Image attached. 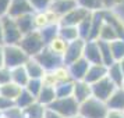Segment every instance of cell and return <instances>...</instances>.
Wrapping results in <instances>:
<instances>
[{"label": "cell", "mask_w": 124, "mask_h": 118, "mask_svg": "<svg viewBox=\"0 0 124 118\" xmlns=\"http://www.w3.org/2000/svg\"><path fill=\"white\" fill-rule=\"evenodd\" d=\"M101 3H102V6H103V10H113L121 1L120 0H101Z\"/></svg>", "instance_id": "ab89813d"}, {"label": "cell", "mask_w": 124, "mask_h": 118, "mask_svg": "<svg viewBox=\"0 0 124 118\" xmlns=\"http://www.w3.org/2000/svg\"><path fill=\"white\" fill-rule=\"evenodd\" d=\"M84 58L92 64H103L102 62V56L101 50H99V45L98 40H86L84 47Z\"/></svg>", "instance_id": "7c38bea8"}, {"label": "cell", "mask_w": 124, "mask_h": 118, "mask_svg": "<svg viewBox=\"0 0 124 118\" xmlns=\"http://www.w3.org/2000/svg\"><path fill=\"white\" fill-rule=\"evenodd\" d=\"M13 106H14V101L7 100V99H4V97H1V96H0V112H1V114L6 111V110L11 108Z\"/></svg>", "instance_id": "60d3db41"}, {"label": "cell", "mask_w": 124, "mask_h": 118, "mask_svg": "<svg viewBox=\"0 0 124 118\" xmlns=\"http://www.w3.org/2000/svg\"><path fill=\"white\" fill-rule=\"evenodd\" d=\"M56 99H57V95H56L54 86H49V85L43 83V88H42L40 93L36 97V101H39L40 104H43L45 107H49L56 101Z\"/></svg>", "instance_id": "e0dca14e"}, {"label": "cell", "mask_w": 124, "mask_h": 118, "mask_svg": "<svg viewBox=\"0 0 124 118\" xmlns=\"http://www.w3.org/2000/svg\"><path fill=\"white\" fill-rule=\"evenodd\" d=\"M92 20H93V13L91 14L88 18H85L82 22L78 25L79 35L84 40H88L91 38V32H92Z\"/></svg>", "instance_id": "f546056e"}, {"label": "cell", "mask_w": 124, "mask_h": 118, "mask_svg": "<svg viewBox=\"0 0 124 118\" xmlns=\"http://www.w3.org/2000/svg\"><path fill=\"white\" fill-rule=\"evenodd\" d=\"M25 69H27V74L31 79H43L45 76V68L39 64V61L35 58V57H29V60L25 62Z\"/></svg>", "instance_id": "2e32d148"}, {"label": "cell", "mask_w": 124, "mask_h": 118, "mask_svg": "<svg viewBox=\"0 0 124 118\" xmlns=\"http://www.w3.org/2000/svg\"><path fill=\"white\" fill-rule=\"evenodd\" d=\"M59 36L63 38L67 43H71L74 40L82 39L79 35L78 27H73V25H60L59 27Z\"/></svg>", "instance_id": "d6986e66"}, {"label": "cell", "mask_w": 124, "mask_h": 118, "mask_svg": "<svg viewBox=\"0 0 124 118\" xmlns=\"http://www.w3.org/2000/svg\"><path fill=\"white\" fill-rule=\"evenodd\" d=\"M118 64H120V67H121V71H123V74H124V58H123V60H120V61H118Z\"/></svg>", "instance_id": "bcb514c9"}, {"label": "cell", "mask_w": 124, "mask_h": 118, "mask_svg": "<svg viewBox=\"0 0 124 118\" xmlns=\"http://www.w3.org/2000/svg\"><path fill=\"white\" fill-rule=\"evenodd\" d=\"M29 76L28 74H27V69H25V67L24 65H21V67H17V68H13L11 69V82L13 83L18 85L20 88H25L27 85H28L29 82Z\"/></svg>", "instance_id": "44dd1931"}, {"label": "cell", "mask_w": 124, "mask_h": 118, "mask_svg": "<svg viewBox=\"0 0 124 118\" xmlns=\"http://www.w3.org/2000/svg\"><path fill=\"white\" fill-rule=\"evenodd\" d=\"M46 108L47 107L40 104L39 101H35L29 107L24 108L23 115H24V118H43V115L46 112Z\"/></svg>", "instance_id": "cb8c5ba5"}, {"label": "cell", "mask_w": 124, "mask_h": 118, "mask_svg": "<svg viewBox=\"0 0 124 118\" xmlns=\"http://www.w3.org/2000/svg\"><path fill=\"white\" fill-rule=\"evenodd\" d=\"M106 118H124V111H118V110H109Z\"/></svg>", "instance_id": "7bdbcfd3"}, {"label": "cell", "mask_w": 124, "mask_h": 118, "mask_svg": "<svg viewBox=\"0 0 124 118\" xmlns=\"http://www.w3.org/2000/svg\"><path fill=\"white\" fill-rule=\"evenodd\" d=\"M92 14L91 11L88 10H85L82 7H77V8H74L73 11H70L67 15H64V17L60 20V25H73V27H78L79 24L84 21L85 18H88Z\"/></svg>", "instance_id": "30bf717a"}, {"label": "cell", "mask_w": 124, "mask_h": 118, "mask_svg": "<svg viewBox=\"0 0 124 118\" xmlns=\"http://www.w3.org/2000/svg\"><path fill=\"white\" fill-rule=\"evenodd\" d=\"M18 45L28 54V57H36L46 47V43H45V40H43L39 31H34L31 34L24 35L21 42Z\"/></svg>", "instance_id": "6da1fadb"}, {"label": "cell", "mask_w": 124, "mask_h": 118, "mask_svg": "<svg viewBox=\"0 0 124 118\" xmlns=\"http://www.w3.org/2000/svg\"><path fill=\"white\" fill-rule=\"evenodd\" d=\"M49 108L54 110L64 118H70L79 114V103L73 96L71 97H64V99H56V101L49 106Z\"/></svg>", "instance_id": "277c9868"}, {"label": "cell", "mask_w": 124, "mask_h": 118, "mask_svg": "<svg viewBox=\"0 0 124 118\" xmlns=\"http://www.w3.org/2000/svg\"><path fill=\"white\" fill-rule=\"evenodd\" d=\"M21 90H23V88H20L18 85L10 82V83H6V85H3V86H0V96L7 99V100L16 101L18 95L21 93Z\"/></svg>", "instance_id": "7402d4cb"}, {"label": "cell", "mask_w": 124, "mask_h": 118, "mask_svg": "<svg viewBox=\"0 0 124 118\" xmlns=\"http://www.w3.org/2000/svg\"><path fill=\"white\" fill-rule=\"evenodd\" d=\"M1 24H3L4 45H18L23 39V34L18 28L17 21L14 18L6 15L1 18Z\"/></svg>", "instance_id": "5b68a950"}, {"label": "cell", "mask_w": 124, "mask_h": 118, "mask_svg": "<svg viewBox=\"0 0 124 118\" xmlns=\"http://www.w3.org/2000/svg\"><path fill=\"white\" fill-rule=\"evenodd\" d=\"M0 118H1V117H0Z\"/></svg>", "instance_id": "816d5d0a"}, {"label": "cell", "mask_w": 124, "mask_h": 118, "mask_svg": "<svg viewBox=\"0 0 124 118\" xmlns=\"http://www.w3.org/2000/svg\"><path fill=\"white\" fill-rule=\"evenodd\" d=\"M47 47H49L53 53H56V54L63 57L64 53H66V50H67V47H68V43L63 39V38L56 36L53 40H50V42L47 43Z\"/></svg>", "instance_id": "83f0119b"}, {"label": "cell", "mask_w": 124, "mask_h": 118, "mask_svg": "<svg viewBox=\"0 0 124 118\" xmlns=\"http://www.w3.org/2000/svg\"><path fill=\"white\" fill-rule=\"evenodd\" d=\"M42 88H43V81L42 79H29L28 85L24 89H27L34 97H38V95L40 93Z\"/></svg>", "instance_id": "e575fe53"}, {"label": "cell", "mask_w": 124, "mask_h": 118, "mask_svg": "<svg viewBox=\"0 0 124 118\" xmlns=\"http://www.w3.org/2000/svg\"><path fill=\"white\" fill-rule=\"evenodd\" d=\"M89 65L91 64L85 60L84 57L79 58L78 61L73 62L71 65H68V69H70V74H71V78H73L74 82H77V81H84L85 75L88 72Z\"/></svg>", "instance_id": "9a60e30c"}, {"label": "cell", "mask_w": 124, "mask_h": 118, "mask_svg": "<svg viewBox=\"0 0 124 118\" xmlns=\"http://www.w3.org/2000/svg\"><path fill=\"white\" fill-rule=\"evenodd\" d=\"M43 118H64L63 115H60L59 112H56L54 110H52V108H46V112H45V115H43Z\"/></svg>", "instance_id": "b9f144b4"}, {"label": "cell", "mask_w": 124, "mask_h": 118, "mask_svg": "<svg viewBox=\"0 0 124 118\" xmlns=\"http://www.w3.org/2000/svg\"><path fill=\"white\" fill-rule=\"evenodd\" d=\"M120 1H123V0H120Z\"/></svg>", "instance_id": "f907efd6"}, {"label": "cell", "mask_w": 124, "mask_h": 118, "mask_svg": "<svg viewBox=\"0 0 124 118\" xmlns=\"http://www.w3.org/2000/svg\"><path fill=\"white\" fill-rule=\"evenodd\" d=\"M0 117H1V112H0Z\"/></svg>", "instance_id": "681fc988"}, {"label": "cell", "mask_w": 124, "mask_h": 118, "mask_svg": "<svg viewBox=\"0 0 124 118\" xmlns=\"http://www.w3.org/2000/svg\"><path fill=\"white\" fill-rule=\"evenodd\" d=\"M35 101H36V97H34L27 89H23L21 93L18 95V97L16 99V101H14V106L18 107V108H21V110H24V108L29 107Z\"/></svg>", "instance_id": "484cf974"}, {"label": "cell", "mask_w": 124, "mask_h": 118, "mask_svg": "<svg viewBox=\"0 0 124 118\" xmlns=\"http://www.w3.org/2000/svg\"><path fill=\"white\" fill-rule=\"evenodd\" d=\"M11 82V69L7 68L6 65L0 68V86Z\"/></svg>", "instance_id": "74e56055"}, {"label": "cell", "mask_w": 124, "mask_h": 118, "mask_svg": "<svg viewBox=\"0 0 124 118\" xmlns=\"http://www.w3.org/2000/svg\"><path fill=\"white\" fill-rule=\"evenodd\" d=\"M28 1L31 3L35 13L46 11V10H49V7L52 4V0H28Z\"/></svg>", "instance_id": "d590c367"}, {"label": "cell", "mask_w": 124, "mask_h": 118, "mask_svg": "<svg viewBox=\"0 0 124 118\" xmlns=\"http://www.w3.org/2000/svg\"><path fill=\"white\" fill-rule=\"evenodd\" d=\"M120 88H121V89L124 90V81H123V83H121V86H120Z\"/></svg>", "instance_id": "c3c4849f"}, {"label": "cell", "mask_w": 124, "mask_h": 118, "mask_svg": "<svg viewBox=\"0 0 124 118\" xmlns=\"http://www.w3.org/2000/svg\"><path fill=\"white\" fill-rule=\"evenodd\" d=\"M77 4L91 13L103 11V6H102L101 0H77Z\"/></svg>", "instance_id": "1f68e13d"}, {"label": "cell", "mask_w": 124, "mask_h": 118, "mask_svg": "<svg viewBox=\"0 0 124 118\" xmlns=\"http://www.w3.org/2000/svg\"><path fill=\"white\" fill-rule=\"evenodd\" d=\"M107 76V67L105 64H92L88 68V72L85 75V82H88L89 85H93L96 82L102 81L103 78Z\"/></svg>", "instance_id": "4fadbf2b"}, {"label": "cell", "mask_w": 124, "mask_h": 118, "mask_svg": "<svg viewBox=\"0 0 124 118\" xmlns=\"http://www.w3.org/2000/svg\"><path fill=\"white\" fill-rule=\"evenodd\" d=\"M85 42L84 39H78L74 40L71 43H68V47L64 56H63V61H64V65H71L73 62L78 61L79 58L84 57V47H85Z\"/></svg>", "instance_id": "ba28073f"}, {"label": "cell", "mask_w": 124, "mask_h": 118, "mask_svg": "<svg viewBox=\"0 0 124 118\" xmlns=\"http://www.w3.org/2000/svg\"><path fill=\"white\" fill-rule=\"evenodd\" d=\"M98 45H99V50H101V56H102V62L109 67L112 65L114 61L113 58V54H112V49H110V43L107 42H102V40H98Z\"/></svg>", "instance_id": "4316f807"}, {"label": "cell", "mask_w": 124, "mask_h": 118, "mask_svg": "<svg viewBox=\"0 0 124 118\" xmlns=\"http://www.w3.org/2000/svg\"><path fill=\"white\" fill-rule=\"evenodd\" d=\"M110 49H112V54L114 61L118 62L120 60L124 58V39H117L110 43Z\"/></svg>", "instance_id": "4dcf8cb0"}, {"label": "cell", "mask_w": 124, "mask_h": 118, "mask_svg": "<svg viewBox=\"0 0 124 118\" xmlns=\"http://www.w3.org/2000/svg\"><path fill=\"white\" fill-rule=\"evenodd\" d=\"M4 65L7 68H17L25 65V62L29 60L28 54L20 47V45H4Z\"/></svg>", "instance_id": "3957f363"}, {"label": "cell", "mask_w": 124, "mask_h": 118, "mask_svg": "<svg viewBox=\"0 0 124 118\" xmlns=\"http://www.w3.org/2000/svg\"><path fill=\"white\" fill-rule=\"evenodd\" d=\"M116 89H117V86L106 76V78H103L102 81H99V82H96V83L92 85V96L95 99H98V100L106 103L109 100V97L114 93Z\"/></svg>", "instance_id": "52a82bcc"}, {"label": "cell", "mask_w": 124, "mask_h": 118, "mask_svg": "<svg viewBox=\"0 0 124 118\" xmlns=\"http://www.w3.org/2000/svg\"><path fill=\"white\" fill-rule=\"evenodd\" d=\"M34 8L31 6L28 0H11V4H10V8H8V17L17 18L23 17V15H27V14H34Z\"/></svg>", "instance_id": "9c48e42d"}, {"label": "cell", "mask_w": 124, "mask_h": 118, "mask_svg": "<svg viewBox=\"0 0 124 118\" xmlns=\"http://www.w3.org/2000/svg\"><path fill=\"white\" fill-rule=\"evenodd\" d=\"M73 97L78 101L79 104L86 101L92 97V85H89L85 81H77L74 82V92Z\"/></svg>", "instance_id": "5bb4252c"}, {"label": "cell", "mask_w": 124, "mask_h": 118, "mask_svg": "<svg viewBox=\"0 0 124 118\" xmlns=\"http://www.w3.org/2000/svg\"><path fill=\"white\" fill-rule=\"evenodd\" d=\"M10 4H11V0H0V18L6 17L8 14Z\"/></svg>", "instance_id": "f35d334b"}, {"label": "cell", "mask_w": 124, "mask_h": 118, "mask_svg": "<svg viewBox=\"0 0 124 118\" xmlns=\"http://www.w3.org/2000/svg\"><path fill=\"white\" fill-rule=\"evenodd\" d=\"M4 67V49L3 46H0V68Z\"/></svg>", "instance_id": "ee69618b"}, {"label": "cell", "mask_w": 124, "mask_h": 118, "mask_svg": "<svg viewBox=\"0 0 124 118\" xmlns=\"http://www.w3.org/2000/svg\"><path fill=\"white\" fill-rule=\"evenodd\" d=\"M56 89V95L57 99H64V97H71L74 92V81L70 82H62V83H57L54 86Z\"/></svg>", "instance_id": "f1b7e54d"}, {"label": "cell", "mask_w": 124, "mask_h": 118, "mask_svg": "<svg viewBox=\"0 0 124 118\" xmlns=\"http://www.w3.org/2000/svg\"><path fill=\"white\" fill-rule=\"evenodd\" d=\"M54 78H56L57 83H62V82H70V81H73L71 78V74H70V69H68L67 65H62V67L56 68L54 71Z\"/></svg>", "instance_id": "836d02e7"}, {"label": "cell", "mask_w": 124, "mask_h": 118, "mask_svg": "<svg viewBox=\"0 0 124 118\" xmlns=\"http://www.w3.org/2000/svg\"><path fill=\"white\" fill-rule=\"evenodd\" d=\"M77 7H78L77 0H52V4L49 7V10L62 20L64 15H67L68 13L73 11Z\"/></svg>", "instance_id": "8fae6325"}, {"label": "cell", "mask_w": 124, "mask_h": 118, "mask_svg": "<svg viewBox=\"0 0 124 118\" xmlns=\"http://www.w3.org/2000/svg\"><path fill=\"white\" fill-rule=\"evenodd\" d=\"M35 58L39 61V64L42 65V67L45 68V71H54L56 68L64 65L63 57L59 56V54H56V53H53L47 46H46L45 49L40 51Z\"/></svg>", "instance_id": "8992f818"}, {"label": "cell", "mask_w": 124, "mask_h": 118, "mask_svg": "<svg viewBox=\"0 0 124 118\" xmlns=\"http://www.w3.org/2000/svg\"><path fill=\"white\" fill-rule=\"evenodd\" d=\"M59 27L60 25H49V27H46V28L39 31L40 35H42V38H43V40H45L46 46H47V43L50 40H53L56 36H59Z\"/></svg>", "instance_id": "d6a6232c"}, {"label": "cell", "mask_w": 124, "mask_h": 118, "mask_svg": "<svg viewBox=\"0 0 124 118\" xmlns=\"http://www.w3.org/2000/svg\"><path fill=\"white\" fill-rule=\"evenodd\" d=\"M0 46H4V35H3V24L0 18Z\"/></svg>", "instance_id": "f6af8a7d"}, {"label": "cell", "mask_w": 124, "mask_h": 118, "mask_svg": "<svg viewBox=\"0 0 124 118\" xmlns=\"http://www.w3.org/2000/svg\"><path fill=\"white\" fill-rule=\"evenodd\" d=\"M1 117H4V118H24V115H23V110L21 108L13 106L11 108H8V110H6V111L3 112Z\"/></svg>", "instance_id": "8d00e7d4"}, {"label": "cell", "mask_w": 124, "mask_h": 118, "mask_svg": "<svg viewBox=\"0 0 124 118\" xmlns=\"http://www.w3.org/2000/svg\"><path fill=\"white\" fill-rule=\"evenodd\" d=\"M109 108L106 103L95 99L93 96L79 104V114L85 118H106Z\"/></svg>", "instance_id": "7a4b0ae2"}, {"label": "cell", "mask_w": 124, "mask_h": 118, "mask_svg": "<svg viewBox=\"0 0 124 118\" xmlns=\"http://www.w3.org/2000/svg\"><path fill=\"white\" fill-rule=\"evenodd\" d=\"M120 39L118 38L117 31L113 28L109 22H103V25L101 27V31H99V35H98V39L96 40H102V42H107V43H112L114 40Z\"/></svg>", "instance_id": "ffe728a7"}, {"label": "cell", "mask_w": 124, "mask_h": 118, "mask_svg": "<svg viewBox=\"0 0 124 118\" xmlns=\"http://www.w3.org/2000/svg\"><path fill=\"white\" fill-rule=\"evenodd\" d=\"M106 106L109 110L124 111V90L121 88H117V89L114 90V93L106 101Z\"/></svg>", "instance_id": "ac0fdd59"}, {"label": "cell", "mask_w": 124, "mask_h": 118, "mask_svg": "<svg viewBox=\"0 0 124 118\" xmlns=\"http://www.w3.org/2000/svg\"><path fill=\"white\" fill-rule=\"evenodd\" d=\"M107 78L110 79L117 88L121 86V83L124 81V74L121 71V67H120L118 62H113L112 65L107 67Z\"/></svg>", "instance_id": "603a6c76"}, {"label": "cell", "mask_w": 124, "mask_h": 118, "mask_svg": "<svg viewBox=\"0 0 124 118\" xmlns=\"http://www.w3.org/2000/svg\"><path fill=\"white\" fill-rule=\"evenodd\" d=\"M16 21H17V25H18V28H20V31H21L23 36L36 31V29H35V22H34V14L23 15V17L17 18Z\"/></svg>", "instance_id": "d4e9b609"}, {"label": "cell", "mask_w": 124, "mask_h": 118, "mask_svg": "<svg viewBox=\"0 0 124 118\" xmlns=\"http://www.w3.org/2000/svg\"><path fill=\"white\" fill-rule=\"evenodd\" d=\"M70 118H85V117H82L81 114H77V115H74V117H70Z\"/></svg>", "instance_id": "7dc6e473"}]
</instances>
